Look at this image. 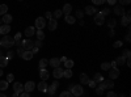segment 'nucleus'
<instances>
[{
    "instance_id": "1",
    "label": "nucleus",
    "mask_w": 131,
    "mask_h": 97,
    "mask_svg": "<svg viewBox=\"0 0 131 97\" xmlns=\"http://www.w3.org/2000/svg\"><path fill=\"white\" fill-rule=\"evenodd\" d=\"M0 44H2V46H4V47L8 49V47H12L15 45V39L12 37H9V36H3L2 41H0Z\"/></svg>"
},
{
    "instance_id": "2",
    "label": "nucleus",
    "mask_w": 131,
    "mask_h": 97,
    "mask_svg": "<svg viewBox=\"0 0 131 97\" xmlns=\"http://www.w3.org/2000/svg\"><path fill=\"white\" fill-rule=\"evenodd\" d=\"M20 47H23L25 51H31V49L34 47V42L31 39H24V41H21Z\"/></svg>"
},
{
    "instance_id": "3",
    "label": "nucleus",
    "mask_w": 131,
    "mask_h": 97,
    "mask_svg": "<svg viewBox=\"0 0 131 97\" xmlns=\"http://www.w3.org/2000/svg\"><path fill=\"white\" fill-rule=\"evenodd\" d=\"M71 94L73 97H79L84 93V88H83V85H72V88H71Z\"/></svg>"
},
{
    "instance_id": "4",
    "label": "nucleus",
    "mask_w": 131,
    "mask_h": 97,
    "mask_svg": "<svg viewBox=\"0 0 131 97\" xmlns=\"http://www.w3.org/2000/svg\"><path fill=\"white\" fill-rule=\"evenodd\" d=\"M45 26H46V20H45V17H38V18L36 20V28H37L38 30H42Z\"/></svg>"
},
{
    "instance_id": "5",
    "label": "nucleus",
    "mask_w": 131,
    "mask_h": 97,
    "mask_svg": "<svg viewBox=\"0 0 131 97\" xmlns=\"http://www.w3.org/2000/svg\"><path fill=\"white\" fill-rule=\"evenodd\" d=\"M58 87H59V83H58V81H54L50 87L47 88V93H49L51 97H54V94H55V91L58 89Z\"/></svg>"
},
{
    "instance_id": "6",
    "label": "nucleus",
    "mask_w": 131,
    "mask_h": 97,
    "mask_svg": "<svg viewBox=\"0 0 131 97\" xmlns=\"http://www.w3.org/2000/svg\"><path fill=\"white\" fill-rule=\"evenodd\" d=\"M34 88H36V83L30 80V81L25 83V85H24V92H28V93H30V92H33V91H34Z\"/></svg>"
},
{
    "instance_id": "7",
    "label": "nucleus",
    "mask_w": 131,
    "mask_h": 97,
    "mask_svg": "<svg viewBox=\"0 0 131 97\" xmlns=\"http://www.w3.org/2000/svg\"><path fill=\"white\" fill-rule=\"evenodd\" d=\"M119 70L115 67V68H110L109 70V78H110V80H114V79H117L118 76H119Z\"/></svg>"
},
{
    "instance_id": "8",
    "label": "nucleus",
    "mask_w": 131,
    "mask_h": 97,
    "mask_svg": "<svg viewBox=\"0 0 131 97\" xmlns=\"http://www.w3.org/2000/svg\"><path fill=\"white\" fill-rule=\"evenodd\" d=\"M130 21H131V18H130V10H127V13H126L125 16H122L121 25H122V26H128V25H130Z\"/></svg>"
},
{
    "instance_id": "9",
    "label": "nucleus",
    "mask_w": 131,
    "mask_h": 97,
    "mask_svg": "<svg viewBox=\"0 0 131 97\" xmlns=\"http://www.w3.org/2000/svg\"><path fill=\"white\" fill-rule=\"evenodd\" d=\"M94 23H96L97 25H102V24L105 23V16H102L100 12H97V13L94 15Z\"/></svg>"
},
{
    "instance_id": "10",
    "label": "nucleus",
    "mask_w": 131,
    "mask_h": 97,
    "mask_svg": "<svg viewBox=\"0 0 131 97\" xmlns=\"http://www.w3.org/2000/svg\"><path fill=\"white\" fill-rule=\"evenodd\" d=\"M13 91H15L16 94H21V93L24 92V85L21 84V83H18V81L15 83V84H13Z\"/></svg>"
},
{
    "instance_id": "11",
    "label": "nucleus",
    "mask_w": 131,
    "mask_h": 97,
    "mask_svg": "<svg viewBox=\"0 0 131 97\" xmlns=\"http://www.w3.org/2000/svg\"><path fill=\"white\" fill-rule=\"evenodd\" d=\"M100 84L102 85L104 89H112V88L114 87V83H113V80H110V79H109V80H104V81L100 83Z\"/></svg>"
},
{
    "instance_id": "12",
    "label": "nucleus",
    "mask_w": 131,
    "mask_h": 97,
    "mask_svg": "<svg viewBox=\"0 0 131 97\" xmlns=\"http://www.w3.org/2000/svg\"><path fill=\"white\" fill-rule=\"evenodd\" d=\"M113 10H114V13H115V15H118V16H125V15H126L125 8H123L122 5H115Z\"/></svg>"
},
{
    "instance_id": "13",
    "label": "nucleus",
    "mask_w": 131,
    "mask_h": 97,
    "mask_svg": "<svg viewBox=\"0 0 131 97\" xmlns=\"http://www.w3.org/2000/svg\"><path fill=\"white\" fill-rule=\"evenodd\" d=\"M84 12L88 15V16H92V15H96L97 13V9L94 7H92V5H86L85 9H84Z\"/></svg>"
},
{
    "instance_id": "14",
    "label": "nucleus",
    "mask_w": 131,
    "mask_h": 97,
    "mask_svg": "<svg viewBox=\"0 0 131 97\" xmlns=\"http://www.w3.org/2000/svg\"><path fill=\"white\" fill-rule=\"evenodd\" d=\"M47 28H49V30H55L57 28H58V21L55 20V18H51L50 21H49V24H47Z\"/></svg>"
},
{
    "instance_id": "15",
    "label": "nucleus",
    "mask_w": 131,
    "mask_h": 97,
    "mask_svg": "<svg viewBox=\"0 0 131 97\" xmlns=\"http://www.w3.org/2000/svg\"><path fill=\"white\" fill-rule=\"evenodd\" d=\"M49 64L54 68H58V67H60V59L59 58H52V59L49 60Z\"/></svg>"
},
{
    "instance_id": "16",
    "label": "nucleus",
    "mask_w": 131,
    "mask_h": 97,
    "mask_svg": "<svg viewBox=\"0 0 131 97\" xmlns=\"http://www.w3.org/2000/svg\"><path fill=\"white\" fill-rule=\"evenodd\" d=\"M52 75H54V78H55V79H60V78H63V68H60V67L54 68Z\"/></svg>"
},
{
    "instance_id": "17",
    "label": "nucleus",
    "mask_w": 131,
    "mask_h": 97,
    "mask_svg": "<svg viewBox=\"0 0 131 97\" xmlns=\"http://www.w3.org/2000/svg\"><path fill=\"white\" fill-rule=\"evenodd\" d=\"M39 76H41L42 81H46L49 79V76H50V73H49V71L46 68L45 70H39Z\"/></svg>"
},
{
    "instance_id": "18",
    "label": "nucleus",
    "mask_w": 131,
    "mask_h": 97,
    "mask_svg": "<svg viewBox=\"0 0 131 97\" xmlns=\"http://www.w3.org/2000/svg\"><path fill=\"white\" fill-rule=\"evenodd\" d=\"M10 31V26L9 25H2L0 26V34H3V36H8V33Z\"/></svg>"
},
{
    "instance_id": "19",
    "label": "nucleus",
    "mask_w": 131,
    "mask_h": 97,
    "mask_svg": "<svg viewBox=\"0 0 131 97\" xmlns=\"http://www.w3.org/2000/svg\"><path fill=\"white\" fill-rule=\"evenodd\" d=\"M33 57H34V54H33L31 51H24V54H23V58L24 60H31L33 59Z\"/></svg>"
},
{
    "instance_id": "20",
    "label": "nucleus",
    "mask_w": 131,
    "mask_h": 97,
    "mask_svg": "<svg viewBox=\"0 0 131 97\" xmlns=\"http://www.w3.org/2000/svg\"><path fill=\"white\" fill-rule=\"evenodd\" d=\"M47 88H49V85H47L46 81H41L38 84V91L39 92H47Z\"/></svg>"
},
{
    "instance_id": "21",
    "label": "nucleus",
    "mask_w": 131,
    "mask_h": 97,
    "mask_svg": "<svg viewBox=\"0 0 131 97\" xmlns=\"http://www.w3.org/2000/svg\"><path fill=\"white\" fill-rule=\"evenodd\" d=\"M71 10H72L71 4H64V7H63V9H62V12H63L66 16H68V15H71Z\"/></svg>"
},
{
    "instance_id": "22",
    "label": "nucleus",
    "mask_w": 131,
    "mask_h": 97,
    "mask_svg": "<svg viewBox=\"0 0 131 97\" xmlns=\"http://www.w3.org/2000/svg\"><path fill=\"white\" fill-rule=\"evenodd\" d=\"M34 33H36V29L33 28V26H29V28H26L25 29V36L26 37H31V36H34Z\"/></svg>"
},
{
    "instance_id": "23",
    "label": "nucleus",
    "mask_w": 131,
    "mask_h": 97,
    "mask_svg": "<svg viewBox=\"0 0 131 97\" xmlns=\"http://www.w3.org/2000/svg\"><path fill=\"white\" fill-rule=\"evenodd\" d=\"M105 79H104V76L101 73H94V78H93V81L96 83V84H100V83H102Z\"/></svg>"
},
{
    "instance_id": "24",
    "label": "nucleus",
    "mask_w": 131,
    "mask_h": 97,
    "mask_svg": "<svg viewBox=\"0 0 131 97\" xmlns=\"http://www.w3.org/2000/svg\"><path fill=\"white\" fill-rule=\"evenodd\" d=\"M2 21H3L5 25H9L10 23H12V16H10L9 13H7V15L3 16V20H2Z\"/></svg>"
},
{
    "instance_id": "25",
    "label": "nucleus",
    "mask_w": 131,
    "mask_h": 97,
    "mask_svg": "<svg viewBox=\"0 0 131 97\" xmlns=\"http://www.w3.org/2000/svg\"><path fill=\"white\" fill-rule=\"evenodd\" d=\"M39 64H38V67H39V70H45L46 68V66H47V64H49V60L47 59H45V58H43V59H41L39 62H38Z\"/></svg>"
},
{
    "instance_id": "26",
    "label": "nucleus",
    "mask_w": 131,
    "mask_h": 97,
    "mask_svg": "<svg viewBox=\"0 0 131 97\" xmlns=\"http://www.w3.org/2000/svg\"><path fill=\"white\" fill-rule=\"evenodd\" d=\"M8 64V59L5 58V55H3V57H0V68H3V67H5Z\"/></svg>"
},
{
    "instance_id": "27",
    "label": "nucleus",
    "mask_w": 131,
    "mask_h": 97,
    "mask_svg": "<svg viewBox=\"0 0 131 97\" xmlns=\"http://www.w3.org/2000/svg\"><path fill=\"white\" fill-rule=\"evenodd\" d=\"M73 60L72 59H67V60H66L64 62V66H66V68H67V70H71L72 67H73Z\"/></svg>"
},
{
    "instance_id": "28",
    "label": "nucleus",
    "mask_w": 131,
    "mask_h": 97,
    "mask_svg": "<svg viewBox=\"0 0 131 97\" xmlns=\"http://www.w3.org/2000/svg\"><path fill=\"white\" fill-rule=\"evenodd\" d=\"M64 18H66V23H67V24H71V25H72V24H75V21H76V18H75L73 16H71V15L66 16Z\"/></svg>"
},
{
    "instance_id": "29",
    "label": "nucleus",
    "mask_w": 131,
    "mask_h": 97,
    "mask_svg": "<svg viewBox=\"0 0 131 97\" xmlns=\"http://www.w3.org/2000/svg\"><path fill=\"white\" fill-rule=\"evenodd\" d=\"M80 81H81V84H88L89 78L86 76V73H81V75H80Z\"/></svg>"
},
{
    "instance_id": "30",
    "label": "nucleus",
    "mask_w": 131,
    "mask_h": 97,
    "mask_svg": "<svg viewBox=\"0 0 131 97\" xmlns=\"http://www.w3.org/2000/svg\"><path fill=\"white\" fill-rule=\"evenodd\" d=\"M115 63H117V64H121V66H123V64L126 63V58L122 57V55H121V57H118V58L115 59Z\"/></svg>"
},
{
    "instance_id": "31",
    "label": "nucleus",
    "mask_w": 131,
    "mask_h": 97,
    "mask_svg": "<svg viewBox=\"0 0 131 97\" xmlns=\"http://www.w3.org/2000/svg\"><path fill=\"white\" fill-rule=\"evenodd\" d=\"M7 10H8V5H5V4L0 5V15H2V16L7 15Z\"/></svg>"
},
{
    "instance_id": "32",
    "label": "nucleus",
    "mask_w": 131,
    "mask_h": 97,
    "mask_svg": "<svg viewBox=\"0 0 131 97\" xmlns=\"http://www.w3.org/2000/svg\"><path fill=\"white\" fill-rule=\"evenodd\" d=\"M36 34H37L38 41H43V39H45V33H43L42 30H37V31H36Z\"/></svg>"
},
{
    "instance_id": "33",
    "label": "nucleus",
    "mask_w": 131,
    "mask_h": 97,
    "mask_svg": "<svg viewBox=\"0 0 131 97\" xmlns=\"http://www.w3.org/2000/svg\"><path fill=\"white\" fill-rule=\"evenodd\" d=\"M115 25H117V21H115L114 18H110V20H109V21H107V26H109V28H110L112 30L114 29V26H115Z\"/></svg>"
},
{
    "instance_id": "34",
    "label": "nucleus",
    "mask_w": 131,
    "mask_h": 97,
    "mask_svg": "<svg viewBox=\"0 0 131 97\" xmlns=\"http://www.w3.org/2000/svg\"><path fill=\"white\" fill-rule=\"evenodd\" d=\"M63 76L67 78V79H71V78H72V70H66V71H63Z\"/></svg>"
},
{
    "instance_id": "35",
    "label": "nucleus",
    "mask_w": 131,
    "mask_h": 97,
    "mask_svg": "<svg viewBox=\"0 0 131 97\" xmlns=\"http://www.w3.org/2000/svg\"><path fill=\"white\" fill-rule=\"evenodd\" d=\"M5 89H8V83H7V80L0 81V91H5Z\"/></svg>"
},
{
    "instance_id": "36",
    "label": "nucleus",
    "mask_w": 131,
    "mask_h": 97,
    "mask_svg": "<svg viewBox=\"0 0 131 97\" xmlns=\"http://www.w3.org/2000/svg\"><path fill=\"white\" fill-rule=\"evenodd\" d=\"M104 88H102V85L100 84L98 87H96V94H98V96H101V94H104Z\"/></svg>"
},
{
    "instance_id": "37",
    "label": "nucleus",
    "mask_w": 131,
    "mask_h": 97,
    "mask_svg": "<svg viewBox=\"0 0 131 97\" xmlns=\"http://www.w3.org/2000/svg\"><path fill=\"white\" fill-rule=\"evenodd\" d=\"M101 68H102L104 71H109V70L112 68V67H110V63H109V62H105V63H102V64H101Z\"/></svg>"
},
{
    "instance_id": "38",
    "label": "nucleus",
    "mask_w": 131,
    "mask_h": 97,
    "mask_svg": "<svg viewBox=\"0 0 131 97\" xmlns=\"http://www.w3.org/2000/svg\"><path fill=\"white\" fill-rule=\"evenodd\" d=\"M62 16H63V12H62L60 9H57L55 12H54V18H55V20H57V18H60Z\"/></svg>"
},
{
    "instance_id": "39",
    "label": "nucleus",
    "mask_w": 131,
    "mask_h": 97,
    "mask_svg": "<svg viewBox=\"0 0 131 97\" xmlns=\"http://www.w3.org/2000/svg\"><path fill=\"white\" fill-rule=\"evenodd\" d=\"M76 17H78L79 20H83V17H84V12L81 9H79V10H76ZM75 17V18H76Z\"/></svg>"
},
{
    "instance_id": "40",
    "label": "nucleus",
    "mask_w": 131,
    "mask_h": 97,
    "mask_svg": "<svg viewBox=\"0 0 131 97\" xmlns=\"http://www.w3.org/2000/svg\"><path fill=\"white\" fill-rule=\"evenodd\" d=\"M122 45H123L122 41H115L114 44H113V47L114 49H119V47H122Z\"/></svg>"
},
{
    "instance_id": "41",
    "label": "nucleus",
    "mask_w": 131,
    "mask_h": 97,
    "mask_svg": "<svg viewBox=\"0 0 131 97\" xmlns=\"http://www.w3.org/2000/svg\"><path fill=\"white\" fill-rule=\"evenodd\" d=\"M59 97H73V96L71 94V92H68V91H64V92H62V93L59 94Z\"/></svg>"
},
{
    "instance_id": "42",
    "label": "nucleus",
    "mask_w": 131,
    "mask_h": 97,
    "mask_svg": "<svg viewBox=\"0 0 131 97\" xmlns=\"http://www.w3.org/2000/svg\"><path fill=\"white\" fill-rule=\"evenodd\" d=\"M13 80H15L13 73H8V75H7V83H12Z\"/></svg>"
},
{
    "instance_id": "43",
    "label": "nucleus",
    "mask_w": 131,
    "mask_h": 97,
    "mask_svg": "<svg viewBox=\"0 0 131 97\" xmlns=\"http://www.w3.org/2000/svg\"><path fill=\"white\" fill-rule=\"evenodd\" d=\"M130 55H131V51H130L128 49L123 50V54H122V57H125V58H130Z\"/></svg>"
},
{
    "instance_id": "44",
    "label": "nucleus",
    "mask_w": 131,
    "mask_h": 97,
    "mask_svg": "<svg viewBox=\"0 0 131 97\" xmlns=\"http://www.w3.org/2000/svg\"><path fill=\"white\" fill-rule=\"evenodd\" d=\"M102 16H107L109 13H110V9H109V8H104L102 10H101V12H100Z\"/></svg>"
},
{
    "instance_id": "45",
    "label": "nucleus",
    "mask_w": 131,
    "mask_h": 97,
    "mask_svg": "<svg viewBox=\"0 0 131 97\" xmlns=\"http://www.w3.org/2000/svg\"><path fill=\"white\" fill-rule=\"evenodd\" d=\"M13 55H15V52H13V51H8V54L5 55V58L9 60V59H12V58H13Z\"/></svg>"
},
{
    "instance_id": "46",
    "label": "nucleus",
    "mask_w": 131,
    "mask_h": 97,
    "mask_svg": "<svg viewBox=\"0 0 131 97\" xmlns=\"http://www.w3.org/2000/svg\"><path fill=\"white\" fill-rule=\"evenodd\" d=\"M106 96H107V97H117L118 94H117L114 91H110V92H107V94H106Z\"/></svg>"
},
{
    "instance_id": "47",
    "label": "nucleus",
    "mask_w": 131,
    "mask_h": 97,
    "mask_svg": "<svg viewBox=\"0 0 131 97\" xmlns=\"http://www.w3.org/2000/svg\"><path fill=\"white\" fill-rule=\"evenodd\" d=\"M24 51H25V50H24V49H23V47H18V49H17V51H16V52H17V54H18V55H20V57H23V54H24Z\"/></svg>"
},
{
    "instance_id": "48",
    "label": "nucleus",
    "mask_w": 131,
    "mask_h": 97,
    "mask_svg": "<svg viewBox=\"0 0 131 97\" xmlns=\"http://www.w3.org/2000/svg\"><path fill=\"white\" fill-rule=\"evenodd\" d=\"M125 41H126V42H128V44L131 42V34H130V31H128V33L126 34V37H125Z\"/></svg>"
},
{
    "instance_id": "49",
    "label": "nucleus",
    "mask_w": 131,
    "mask_h": 97,
    "mask_svg": "<svg viewBox=\"0 0 131 97\" xmlns=\"http://www.w3.org/2000/svg\"><path fill=\"white\" fill-rule=\"evenodd\" d=\"M125 4H130V0H121V2H119V5H125Z\"/></svg>"
},
{
    "instance_id": "50",
    "label": "nucleus",
    "mask_w": 131,
    "mask_h": 97,
    "mask_svg": "<svg viewBox=\"0 0 131 97\" xmlns=\"http://www.w3.org/2000/svg\"><path fill=\"white\" fill-rule=\"evenodd\" d=\"M88 85H89L91 88H96V83H94L93 80H89V81H88Z\"/></svg>"
},
{
    "instance_id": "51",
    "label": "nucleus",
    "mask_w": 131,
    "mask_h": 97,
    "mask_svg": "<svg viewBox=\"0 0 131 97\" xmlns=\"http://www.w3.org/2000/svg\"><path fill=\"white\" fill-rule=\"evenodd\" d=\"M93 4H96V5H100V4H104V0H93Z\"/></svg>"
},
{
    "instance_id": "52",
    "label": "nucleus",
    "mask_w": 131,
    "mask_h": 97,
    "mask_svg": "<svg viewBox=\"0 0 131 97\" xmlns=\"http://www.w3.org/2000/svg\"><path fill=\"white\" fill-rule=\"evenodd\" d=\"M42 46V41H37V42H34V47H41Z\"/></svg>"
},
{
    "instance_id": "53",
    "label": "nucleus",
    "mask_w": 131,
    "mask_h": 97,
    "mask_svg": "<svg viewBox=\"0 0 131 97\" xmlns=\"http://www.w3.org/2000/svg\"><path fill=\"white\" fill-rule=\"evenodd\" d=\"M45 17H46V18H49V20H51V18H52V15H51L50 12H46V15H45Z\"/></svg>"
},
{
    "instance_id": "54",
    "label": "nucleus",
    "mask_w": 131,
    "mask_h": 97,
    "mask_svg": "<svg viewBox=\"0 0 131 97\" xmlns=\"http://www.w3.org/2000/svg\"><path fill=\"white\" fill-rule=\"evenodd\" d=\"M20 97H29V93L28 92H23V93L20 94Z\"/></svg>"
},
{
    "instance_id": "55",
    "label": "nucleus",
    "mask_w": 131,
    "mask_h": 97,
    "mask_svg": "<svg viewBox=\"0 0 131 97\" xmlns=\"http://www.w3.org/2000/svg\"><path fill=\"white\" fill-rule=\"evenodd\" d=\"M38 50H39L38 47H33V49H31V52H33V54H36V52H38Z\"/></svg>"
},
{
    "instance_id": "56",
    "label": "nucleus",
    "mask_w": 131,
    "mask_h": 97,
    "mask_svg": "<svg viewBox=\"0 0 131 97\" xmlns=\"http://www.w3.org/2000/svg\"><path fill=\"white\" fill-rule=\"evenodd\" d=\"M109 4H110V5H114L115 4V0H109V2H107Z\"/></svg>"
},
{
    "instance_id": "57",
    "label": "nucleus",
    "mask_w": 131,
    "mask_h": 97,
    "mask_svg": "<svg viewBox=\"0 0 131 97\" xmlns=\"http://www.w3.org/2000/svg\"><path fill=\"white\" fill-rule=\"evenodd\" d=\"M66 60H67V58H66V57H62V58H60V63H63V62H66Z\"/></svg>"
},
{
    "instance_id": "58",
    "label": "nucleus",
    "mask_w": 131,
    "mask_h": 97,
    "mask_svg": "<svg viewBox=\"0 0 131 97\" xmlns=\"http://www.w3.org/2000/svg\"><path fill=\"white\" fill-rule=\"evenodd\" d=\"M115 33H114V30H110V33H109V36H110V37H113Z\"/></svg>"
},
{
    "instance_id": "59",
    "label": "nucleus",
    "mask_w": 131,
    "mask_h": 97,
    "mask_svg": "<svg viewBox=\"0 0 131 97\" xmlns=\"http://www.w3.org/2000/svg\"><path fill=\"white\" fill-rule=\"evenodd\" d=\"M0 97H7L5 94H3V93H0Z\"/></svg>"
},
{
    "instance_id": "60",
    "label": "nucleus",
    "mask_w": 131,
    "mask_h": 97,
    "mask_svg": "<svg viewBox=\"0 0 131 97\" xmlns=\"http://www.w3.org/2000/svg\"><path fill=\"white\" fill-rule=\"evenodd\" d=\"M2 75H3V70H2V68H0V76H2Z\"/></svg>"
},
{
    "instance_id": "61",
    "label": "nucleus",
    "mask_w": 131,
    "mask_h": 97,
    "mask_svg": "<svg viewBox=\"0 0 131 97\" xmlns=\"http://www.w3.org/2000/svg\"><path fill=\"white\" fill-rule=\"evenodd\" d=\"M12 97H18V94H16V93H15V94H13Z\"/></svg>"
},
{
    "instance_id": "62",
    "label": "nucleus",
    "mask_w": 131,
    "mask_h": 97,
    "mask_svg": "<svg viewBox=\"0 0 131 97\" xmlns=\"http://www.w3.org/2000/svg\"><path fill=\"white\" fill-rule=\"evenodd\" d=\"M0 57H3V54H2V51H0Z\"/></svg>"
},
{
    "instance_id": "63",
    "label": "nucleus",
    "mask_w": 131,
    "mask_h": 97,
    "mask_svg": "<svg viewBox=\"0 0 131 97\" xmlns=\"http://www.w3.org/2000/svg\"><path fill=\"white\" fill-rule=\"evenodd\" d=\"M0 46H2V44H0Z\"/></svg>"
}]
</instances>
